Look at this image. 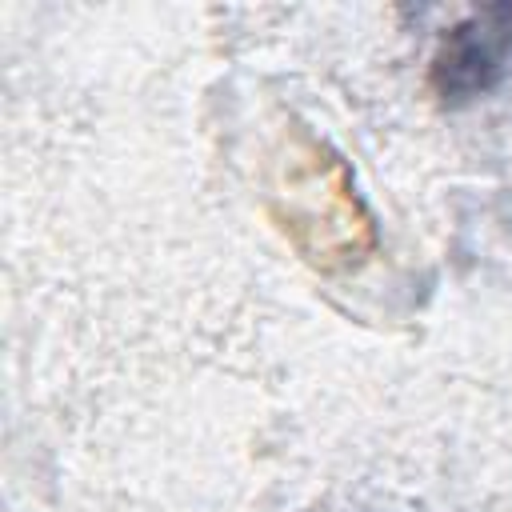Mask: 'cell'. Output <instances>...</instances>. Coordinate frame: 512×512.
Returning <instances> with one entry per match:
<instances>
[{"mask_svg": "<svg viewBox=\"0 0 512 512\" xmlns=\"http://www.w3.org/2000/svg\"><path fill=\"white\" fill-rule=\"evenodd\" d=\"M280 224L296 248L320 268H348L372 248V224L352 192V180L336 156L316 140L296 136L276 168Z\"/></svg>", "mask_w": 512, "mask_h": 512, "instance_id": "1", "label": "cell"}]
</instances>
